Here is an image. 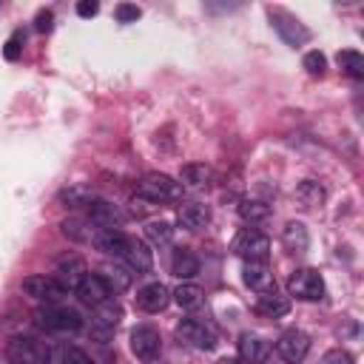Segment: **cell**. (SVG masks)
Here are the masks:
<instances>
[{
  "label": "cell",
  "mask_w": 364,
  "mask_h": 364,
  "mask_svg": "<svg viewBox=\"0 0 364 364\" xmlns=\"http://www.w3.org/2000/svg\"><path fill=\"white\" fill-rule=\"evenodd\" d=\"M51 20H54L51 11H37V17H34V28H37V31H51Z\"/></svg>",
  "instance_id": "cell-36"
},
{
  "label": "cell",
  "mask_w": 364,
  "mask_h": 364,
  "mask_svg": "<svg viewBox=\"0 0 364 364\" xmlns=\"http://www.w3.org/2000/svg\"><path fill=\"white\" fill-rule=\"evenodd\" d=\"M176 222H179V228H185V230H202V228L210 222V208L202 205V202H185V205L176 210Z\"/></svg>",
  "instance_id": "cell-15"
},
{
  "label": "cell",
  "mask_w": 364,
  "mask_h": 364,
  "mask_svg": "<svg viewBox=\"0 0 364 364\" xmlns=\"http://www.w3.org/2000/svg\"><path fill=\"white\" fill-rule=\"evenodd\" d=\"M114 17H117L119 23H136V20L142 17V9L134 6V3H119V6L114 9Z\"/></svg>",
  "instance_id": "cell-33"
},
{
  "label": "cell",
  "mask_w": 364,
  "mask_h": 364,
  "mask_svg": "<svg viewBox=\"0 0 364 364\" xmlns=\"http://www.w3.org/2000/svg\"><path fill=\"white\" fill-rule=\"evenodd\" d=\"M242 282H245L250 290H256V293L276 290L273 270H270L264 262H245V267H242Z\"/></svg>",
  "instance_id": "cell-14"
},
{
  "label": "cell",
  "mask_w": 364,
  "mask_h": 364,
  "mask_svg": "<svg viewBox=\"0 0 364 364\" xmlns=\"http://www.w3.org/2000/svg\"><path fill=\"white\" fill-rule=\"evenodd\" d=\"M171 273L179 276V279H193L199 273V259L193 250L188 247H179L171 253Z\"/></svg>",
  "instance_id": "cell-23"
},
{
  "label": "cell",
  "mask_w": 364,
  "mask_h": 364,
  "mask_svg": "<svg viewBox=\"0 0 364 364\" xmlns=\"http://www.w3.org/2000/svg\"><path fill=\"white\" fill-rule=\"evenodd\" d=\"M145 236L154 242V245H168L173 239V228L168 222H148L145 225Z\"/></svg>",
  "instance_id": "cell-30"
},
{
  "label": "cell",
  "mask_w": 364,
  "mask_h": 364,
  "mask_svg": "<svg viewBox=\"0 0 364 364\" xmlns=\"http://www.w3.org/2000/svg\"><path fill=\"white\" fill-rule=\"evenodd\" d=\"M173 301H176L182 310H196V307H202L205 293H202L199 284H193V282H182V284L173 290Z\"/></svg>",
  "instance_id": "cell-24"
},
{
  "label": "cell",
  "mask_w": 364,
  "mask_h": 364,
  "mask_svg": "<svg viewBox=\"0 0 364 364\" xmlns=\"http://www.w3.org/2000/svg\"><path fill=\"white\" fill-rule=\"evenodd\" d=\"M34 321L37 327L48 330V333H77L82 327V316L71 307H63V304H46L34 313Z\"/></svg>",
  "instance_id": "cell-2"
},
{
  "label": "cell",
  "mask_w": 364,
  "mask_h": 364,
  "mask_svg": "<svg viewBox=\"0 0 364 364\" xmlns=\"http://www.w3.org/2000/svg\"><path fill=\"white\" fill-rule=\"evenodd\" d=\"M119 318H122V307H119V301H117V299H105V301H100V304L94 307L91 324L105 336V333H111V330L119 324Z\"/></svg>",
  "instance_id": "cell-17"
},
{
  "label": "cell",
  "mask_w": 364,
  "mask_h": 364,
  "mask_svg": "<svg viewBox=\"0 0 364 364\" xmlns=\"http://www.w3.org/2000/svg\"><path fill=\"white\" fill-rule=\"evenodd\" d=\"M60 228H63V233H65L68 239H74V242H97V236L102 233L88 216H71V219H65Z\"/></svg>",
  "instance_id": "cell-21"
},
{
  "label": "cell",
  "mask_w": 364,
  "mask_h": 364,
  "mask_svg": "<svg viewBox=\"0 0 364 364\" xmlns=\"http://www.w3.org/2000/svg\"><path fill=\"white\" fill-rule=\"evenodd\" d=\"M131 353L139 358V361H156L159 353H162V338L154 327L148 324H139L131 330Z\"/></svg>",
  "instance_id": "cell-9"
},
{
  "label": "cell",
  "mask_w": 364,
  "mask_h": 364,
  "mask_svg": "<svg viewBox=\"0 0 364 364\" xmlns=\"http://www.w3.org/2000/svg\"><path fill=\"white\" fill-rule=\"evenodd\" d=\"M77 299L82 301V304H88V307H97L100 301H105V299H111V293H108V287H105V282L97 276V273H88L80 284H77Z\"/></svg>",
  "instance_id": "cell-16"
},
{
  "label": "cell",
  "mask_w": 364,
  "mask_h": 364,
  "mask_svg": "<svg viewBox=\"0 0 364 364\" xmlns=\"http://www.w3.org/2000/svg\"><path fill=\"white\" fill-rule=\"evenodd\" d=\"M176 338L191 344V347H196V350H213L216 347L213 330L205 321H199V318H182L176 324Z\"/></svg>",
  "instance_id": "cell-8"
},
{
  "label": "cell",
  "mask_w": 364,
  "mask_h": 364,
  "mask_svg": "<svg viewBox=\"0 0 364 364\" xmlns=\"http://www.w3.org/2000/svg\"><path fill=\"white\" fill-rule=\"evenodd\" d=\"M88 276V267H85V259L80 253H63L57 259V282L65 287V290H77V284Z\"/></svg>",
  "instance_id": "cell-10"
},
{
  "label": "cell",
  "mask_w": 364,
  "mask_h": 364,
  "mask_svg": "<svg viewBox=\"0 0 364 364\" xmlns=\"http://www.w3.org/2000/svg\"><path fill=\"white\" fill-rule=\"evenodd\" d=\"M267 355H270V344H267L264 338L250 336V333H245V336L239 338V358H242L245 364H264Z\"/></svg>",
  "instance_id": "cell-20"
},
{
  "label": "cell",
  "mask_w": 364,
  "mask_h": 364,
  "mask_svg": "<svg viewBox=\"0 0 364 364\" xmlns=\"http://www.w3.org/2000/svg\"><path fill=\"white\" fill-rule=\"evenodd\" d=\"M213 182V171L205 165V162H188L182 165L179 171V185L188 188V191H202Z\"/></svg>",
  "instance_id": "cell-18"
},
{
  "label": "cell",
  "mask_w": 364,
  "mask_h": 364,
  "mask_svg": "<svg viewBox=\"0 0 364 364\" xmlns=\"http://www.w3.org/2000/svg\"><path fill=\"white\" fill-rule=\"evenodd\" d=\"M88 219H91L100 230H117V228L125 222V213H122L117 205L105 202V199H94V202L88 205Z\"/></svg>",
  "instance_id": "cell-13"
},
{
  "label": "cell",
  "mask_w": 364,
  "mask_h": 364,
  "mask_svg": "<svg viewBox=\"0 0 364 364\" xmlns=\"http://www.w3.org/2000/svg\"><path fill=\"white\" fill-rule=\"evenodd\" d=\"M267 14H270V23H273V28L279 31V37L287 43V46H304L307 40H310V28L296 17V14H290V11H284V9H267Z\"/></svg>",
  "instance_id": "cell-6"
},
{
  "label": "cell",
  "mask_w": 364,
  "mask_h": 364,
  "mask_svg": "<svg viewBox=\"0 0 364 364\" xmlns=\"http://www.w3.org/2000/svg\"><path fill=\"white\" fill-rule=\"evenodd\" d=\"M304 68H307V74L321 77L324 68H327V57H324L321 51H307V54H304Z\"/></svg>",
  "instance_id": "cell-32"
},
{
  "label": "cell",
  "mask_w": 364,
  "mask_h": 364,
  "mask_svg": "<svg viewBox=\"0 0 364 364\" xmlns=\"http://www.w3.org/2000/svg\"><path fill=\"white\" fill-rule=\"evenodd\" d=\"M239 216H242L247 225H259V222H264V219L270 216V205L262 202V199H245V202L239 205Z\"/></svg>",
  "instance_id": "cell-29"
},
{
  "label": "cell",
  "mask_w": 364,
  "mask_h": 364,
  "mask_svg": "<svg viewBox=\"0 0 364 364\" xmlns=\"http://www.w3.org/2000/svg\"><path fill=\"white\" fill-rule=\"evenodd\" d=\"M94 191L88 185H68L65 191H60V202L65 208H88L94 202Z\"/></svg>",
  "instance_id": "cell-26"
},
{
  "label": "cell",
  "mask_w": 364,
  "mask_h": 364,
  "mask_svg": "<svg viewBox=\"0 0 364 364\" xmlns=\"http://www.w3.org/2000/svg\"><path fill=\"white\" fill-rule=\"evenodd\" d=\"M256 313L264 316V318H282V316L290 313V299L282 296L279 290L259 293V299H256Z\"/></svg>",
  "instance_id": "cell-19"
},
{
  "label": "cell",
  "mask_w": 364,
  "mask_h": 364,
  "mask_svg": "<svg viewBox=\"0 0 364 364\" xmlns=\"http://www.w3.org/2000/svg\"><path fill=\"white\" fill-rule=\"evenodd\" d=\"M296 199H299L304 208H316V205H321V202L327 199V191H324L321 182L304 179V182H299V188H296Z\"/></svg>",
  "instance_id": "cell-25"
},
{
  "label": "cell",
  "mask_w": 364,
  "mask_h": 364,
  "mask_svg": "<svg viewBox=\"0 0 364 364\" xmlns=\"http://www.w3.org/2000/svg\"><path fill=\"white\" fill-rule=\"evenodd\" d=\"M23 290L37 299V301H46V304H57L68 290L54 279V276H46V273H34V276H26L23 279Z\"/></svg>",
  "instance_id": "cell-7"
},
{
  "label": "cell",
  "mask_w": 364,
  "mask_h": 364,
  "mask_svg": "<svg viewBox=\"0 0 364 364\" xmlns=\"http://www.w3.org/2000/svg\"><path fill=\"white\" fill-rule=\"evenodd\" d=\"M97 276L105 282V287H108L111 296H117V293H122V290L131 287V273H125L122 267H105V270H100Z\"/></svg>",
  "instance_id": "cell-27"
},
{
  "label": "cell",
  "mask_w": 364,
  "mask_h": 364,
  "mask_svg": "<svg viewBox=\"0 0 364 364\" xmlns=\"http://www.w3.org/2000/svg\"><path fill=\"white\" fill-rule=\"evenodd\" d=\"M168 301H171V290L162 282H151L136 290V307L142 313H162L168 307Z\"/></svg>",
  "instance_id": "cell-12"
},
{
  "label": "cell",
  "mask_w": 364,
  "mask_h": 364,
  "mask_svg": "<svg viewBox=\"0 0 364 364\" xmlns=\"http://www.w3.org/2000/svg\"><path fill=\"white\" fill-rule=\"evenodd\" d=\"M216 364H239V361H236V358H219Z\"/></svg>",
  "instance_id": "cell-38"
},
{
  "label": "cell",
  "mask_w": 364,
  "mask_h": 364,
  "mask_svg": "<svg viewBox=\"0 0 364 364\" xmlns=\"http://www.w3.org/2000/svg\"><path fill=\"white\" fill-rule=\"evenodd\" d=\"M23 43H26V34H23V28H17V31H14V34H11L9 40H6V48H3V57L14 63V60L20 57V51H23Z\"/></svg>",
  "instance_id": "cell-31"
},
{
  "label": "cell",
  "mask_w": 364,
  "mask_h": 364,
  "mask_svg": "<svg viewBox=\"0 0 364 364\" xmlns=\"http://www.w3.org/2000/svg\"><path fill=\"white\" fill-rule=\"evenodd\" d=\"M336 63H338V65H341V71H344V74H350L353 80H361V77H364V57H361L358 51L344 48V51H338V54H336Z\"/></svg>",
  "instance_id": "cell-28"
},
{
  "label": "cell",
  "mask_w": 364,
  "mask_h": 364,
  "mask_svg": "<svg viewBox=\"0 0 364 364\" xmlns=\"http://www.w3.org/2000/svg\"><path fill=\"white\" fill-rule=\"evenodd\" d=\"M60 364H94L80 347H65L63 353H60Z\"/></svg>",
  "instance_id": "cell-34"
},
{
  "label": "cell",
  "mask_w": 364,
  "mask_h": 364,
  "mask_svg": "<svg viewBox=\"0 0 364 364\" xmlns=\"http://www.w3.org/2000/svg\"><path fill=\"white\" fill-rule=\"evenodd\" d=\"M321 364H353V355H350L347 350L336 347V350H327V353L321 355Z\"/></svg>",
  "instance_id": "cell-35"
},
{
  "label": "cell",
  "mask_w": 364,
  "mask_h": 364,
  "mask_svg": "<svg viewBox=\"0 0 364 364\" xmlns=\"http://www.w3.org/2000/svg\"><path fill=\"white\" fill-rule=\"evenodd\" d=\"M276 350H279V355L284 358V361H290V364H299L307 353H310V336L304 333V330H284L282 336H279V341H276Z\"/></svg>",
  "instance_id": "cell-11"
},
{
  "label": "cell",
  "mask_w": 364,
  "mask_h": 364,
  "mask_svg": "<svg viewBox=\"0 0 364 364\" xmlns=\"http://www.w3.org/2000/svg\"><path fill=\"white\" fill-rule=\"evenodd\" d=\"M230 250L239 259H245V262H264L270 256V239L262 230H256V228H242L233 236Z\"/></svg>",
  "instance_id": "cell-4"
},
{
  "label": "cell",
  "mask_w": 364,
  "mask_h": 364,
  "mask_svg": "<svg viewBox=\"0 0 364 364\" xmlns=\"http://www.w3.org/2000/svg\"><path fill=\"white\" fill-rule=\"evenodd\" d=\"M287 293L299 301H318L324 299V279L313 267H299L287 276Z\"/></svg>",
  "instance_id": "cell-5"
},
{
  "label": "cell",
  "mask_w": 364,
  "mask_h": 364,
  "mask_svg": "<svg viewBox=\"0 0 364 364\" xmlns=\"http://www.w3.org/2000/svg\"><path fill=\"white\" fill-rule=\"evenodd\" d=\"M282 245L287 253H304L310 247V233L301 222H287L282 228Z\"/></svg>",
  "instance_id": "cell-22"
},
{
  "label": "cell",
  "mask_w": 364,
  "mask_h": 364,
  "mask_svg": "<svg viewBox=\"0 0 364 364\" xmlns=\"http://www.w3.org/2000/svg\"><path fill=\"white\" fill-rule=\"evenodd\" d=\"M6 361L9 364H48L51 350L46 341L34 336H11L6 341Z\"/></svg>",
  "instance_id": "cell-1"
},
{
  "label": "cell",
  "mask_w": 364,
  "mask_h": 364,
  "mask_svg": "<svg viewBox=\"0 0 364 364\" xmlns=\"http://www.w3.org/2000/svg\"><path fill=\"white\" fill-rule=\"evenodd\" d=\"M97 11H100V6H97V3H91V0L77 3V14H80V17H94Z\"/></svg>",
  "instance_id": "cell-37"
},
{
  "label": "cell",
  "mask_w": 364,
  "mask_h": 364,
  "mask_svg": "<svg viewBox=\"0 0 364 364\" xmlns=\"http://www.w3.org/2000/svg\"><path fill=\"white\" fill-rule=\"evenodd\" d=\"M136 196L145 202H173L182 196V185L176 179H171L168 173H145L136 182Z\"/></svg>",
  "instance_id": "cell-3"
}]
</instances>
